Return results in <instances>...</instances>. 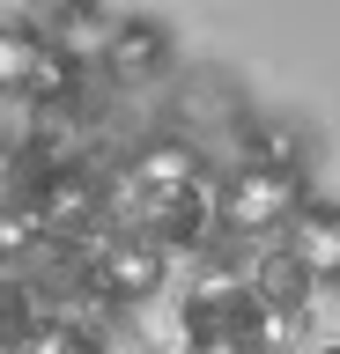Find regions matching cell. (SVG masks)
Returning a JSON list of instances; mask_svg holds the SVG:
<instances>
[{
	"mask_svg": "<svg viewBox=\"0 0 340 354\" xmlns=\"http://www.w3.org/2000/svg\"><path fill=\"white\" fill-rule=\"evenodd\" d=\"M118 22L126 15H111V0H30V30H45L74 66H104Z\"/></svg>",
	"mask_w": 340,
	"mask_h": 354,
	"instance_id": "6",
	"label": "cell"
},
{
	"mask_svg": "<svg viewBox=\"0 0 340 354\" xmlns=\"http://www.w3.org/2000/svg\"><path fill=\"white\" fill-rule=\"evenodd\" d=\"M89 88V66H74L45 30L30 22H8L0 30V96H23V104H82Z\"/></svg>",
	"mask_w": 340,
	"mask_h": 354,
	"instance_id": "4",
	"label": "cell"
},
{
	"mask_svg": "<svg viewBox=\"0 0 340 354\" xmlns=\"http://www.w3.org/2000/svg\"><path fill=\"white\" fill-rule=\"evenodd\" d=\"M311 288H318V281L289 259V251H281V243H267V251L251 259V295H259V310H267L281 332L303 325V310H311Z\"/></svg>",
	"mask_w": 340,
	"mask_h": 354,
	"instance_id": "8",
	"label": "cell"
},
{
	"mask_svg": "<svg viewBox=\"0 0 340 354\" xmlns=\"http://www.w3.org/2000/svg\"><path fill=\"white\" fill-rule=\"evenodd\" d=\"M193 354H267V347H244V339H207V347H193Z\"/></svg>",
	"mask_w": 340,
	"mask_h": 354,
	"instance_id": "11",
	"label": "cell"
},
{
	"mask_svg": "<svg viewBox=\"0 0 340 354\" xmlns=\"http://www.w3.org/2000/svg\"><path fill=\"white\" fill-rule=\"evenodd\" d=\"M311 354H340V339H333V347H311Z\"/></svg>",
	"mask_w": 340,
	"mask_h": 354,
	"instance_id": "12",
	"label": "cell"
},
{
	"mask_svg": "<svg viewBox=\"0 0 340 354\" xmlns=\"http://www.w3.org/2000/svg\"><path fill=\"white\" fill-rule=\"evenodd\" d=\"M23 177H30L23 140H15V133H0V199H8V192H23Z\"/></svg>",
	"mask_w": 340,
	"mask_h": 354,
	"instance_id": "10",
	"label": "cell"
},
{
	"mask_svg": "<svg viewBox=\"0 0 340 354\" xmlns=\"http://www.w3.org/2000/svg\"><path fill=\"white\" fill-rule=\"evenodd\" d=\"M281 251H289L318 288H340V199H303L296 221L281 229Z\"/></svg>",
	"mask_w": 340,
	"mask_h": 354,
	"instance_id": "7",
	"label": "cell"
},
{
	"mask_svg": "<svg viewBox=\"0 0 340 354\" xmlns=\"http://www.w3.org/2000/svg\"><path fill=\"white\" fill-rule=\"evenodd\" d=\"M178 325H185V347L244 339V347H267L274 354V339H281V325H274L267 310H259V295H251V273H207V281L185 295Z\"/></svg>",
	"mask_w": 340,
	"mask_h": 354,
	"instance_id": "3",
	"label": "cell"
},
{
	"mask_svg": "<svg viewBox=\"0 0 340 354\" xmlns=\"http://www.w3.org/2000/svg\"><path fill=\"white\" fill-rule=\"evenodd\" d=\"M96 74H104V88H118V96H156V88L178 74V37H170L156 15H126Z\"/></svg>",
	"mask_w": 340,
	"mask_h": 354,
	"instance_id": "5",
	"label": "cell"
},
{
	"mask_svg": "<svg viewBox=\"0 0 340 354\" xmlns=\"http://www.w3.org/2000/svg\"><path fill=\"white\" fill-rule=\"evenodd\" d=\"M104 229L148 236L163 251H185L215 229V185H207V148L193 133H156L134 155L111 162L104 185Z\"/></svg>",
	"mask_w": 340,
	"mask_h": 354,
	"instance_id": "1",
	"label": "cell"
},
{
	"mask_svg": "<svg viewBox=\"0 0 340 354\" xmlns=\"http://www.w3.org/2000/svg\"><path fill=\"white\" fill-rule=\"evenodd\" d=\"M89 347L96 354H156L134 317H104V310H96V325H89Z\"/></svg>",
	"mask_w": 340,
	"mask_h": 354,
	"instance_id": "9",
	"label": "cell"
},
{
	"mask_svg": "<svg viewBox=\"0 0 340 354\" xmlns=\"http://www.w3.org/2000/svg\"><path fill=\"white\" fill-rule=\"evenodd\" d=\"M303 199H311V177L289 162H229L215 185V229L229 243H281Z\"/></svg>",
	"mask_w": 340,
	"mask_h": 354,
	"instance_id": "2",
	"label": "cell"
}]
</instances>
